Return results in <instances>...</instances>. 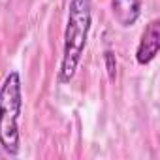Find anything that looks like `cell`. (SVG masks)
I'll use <instances>...</instances> for the list:
<instances>
[{
	"instance_id": "obj_1",
	"label": "cell",
	"mask_w": 160,
	"mask_h": 160,
	"mask_svg": "<svg viewBox=\"0 0 160 160\" xmlns=\"http://www.w3.org/2000/svg\"><path fill=\"white\" fill-rule=\"evenodd\" d=\"M91 23H92V0H70L68 23L64 32V53L58 72L60 83H70L73 79L87 45Z\"/></svg>"
},
{
	"instance_id": "obj_2",
	"label": "cell",
	"mask_w": 160,
	"mask_h": 160,
	"mask_svg": "<svg viewBox=\"0 0 160 160\" xmlns=\"http://www.w3.org/2000/svg\"><path fill=\"white\" fill-rule=\"evenodd\" d=\"M23 108V87L17 72L6 75L0 87V145L2 149L15 156L19 152V115Z\"/></svg>"
},
{
	"instance_id": "obj_3",
	"label": "cell",
	"mask_w": 160,
	"mask_h": 160,
	"mask_svg": "<svg viewBox=\"0 0 160 160\" xmlns=\"http://www.w3.org/2000/svg\"><path fill=\"white\" fill-rule=\"evenodd\" d=\"M158 49H160V23L154 19L147 25V28L139 40V45L136 51V60L145 66L158 55Z\"/></svg>"
},
{
	"instance_id": "obj_4",
	"label": "cell",
	"mask_w": 160,
	"mask_h": 160,
	"mask_svg": "<svg viewBox=\"0 0 160 160\" xmlns=\"http://www.w3.org/2000/svg\"><path fill=\"white\" fill-rule=\"evenodd\" d=\"M111 10H113L117 23L126 28L138 21L141 4L139 0H111Z\"/></svg>"
},
{
	"instance_id": "obj_5",
	"label": "cell",
	"mask_w": 160,
	"mask_h": 160,
	"mask_svg": "<svg viewBox=\"0 0 160 160\" xmlns=\"http://www.w3.org/2000/svg\"><path fill=\"white\" fill-rule=\"evenodd\" d=\"M104 60H106V70H108L109 79L115 81V77H117V58H115V53L113 51H106L104 53Z\"/></svg>"
}]
</instances>
